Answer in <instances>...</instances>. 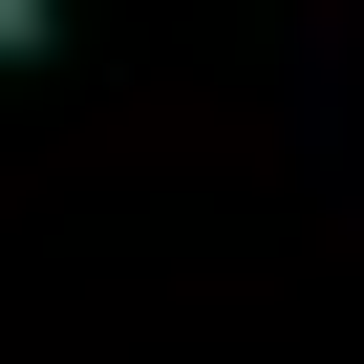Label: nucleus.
<instances>
[{"mask_svg": "<svg viewBox=\"0 0 364 364\" xmlns=\"http://www.w3.org/2000/svg\"><path fill=\"white\" fill-rule=\"evenodd\" d=\"M22 43H43V0H0V65H22Z\"/></svg>", "mask_w": 364, "mask_h": 364, "instance_id": "f257e3e1", "label": "nucleus"}]
</instances>
